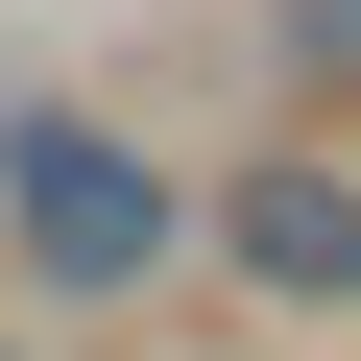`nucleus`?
<instances>
[{
	"mask_svg": "<svg viewBox=\"0 0 361 361\" xmlns=\"http://www.w3.org/2000/svg\"><path fill=\"white\" fill-rule=\"evenodd\" d=\"M0 361H49V337H0Z\"/></svg>",
	"mask_w": 361,
	"mask_h": 361,
	"instance_id": "3",
	"label": "nucleus"
},
{
	"mask_svg": "<svg viewBox=\"0 0 361 361\" xmlns=\"http://www.w3.org/2000/svg\"><path fill=\"white\" fill-rule=\"evenodd\" d=\"M193 265H241L265 313H361V169H337V145L217 169V193H193Z\"/></svg>",
	"mask_w": 361,
	"mask_h": 361,
	"instance_id": "2",
	"label": "nucleus"
},
{
	"mask_svg": "<svg viewBox=\"0 0 361 361\" xmlns=\"http://www.w3.org/2000/svg\"><path fill=\"white\" fill-rule=\"evenodd\" d=\"M0 265H25V313H145L193 265V169L97 97H25L0 121Z\"/></svg>",
	"mask_w": 361,
	"mask_h": 361,
	"instance_id": "1",
	"label": "nucleus"
}]
</instances>
